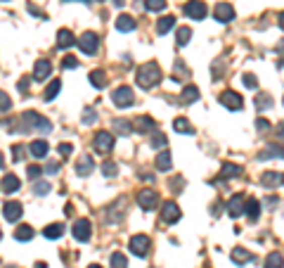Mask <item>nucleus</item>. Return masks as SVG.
<instances>
[{"mask_svg": "<svg viewBox=\"0 0 284 268\" xmlns=\"http://www.w3.org/2000/svg\"><path fill=\"white\" fill-rule=\"evenodd\" d=\"M43 171H45V169H40V166H29V178L33 181V178H38Z\"/></svg>", "mask_w": 284, "mask_h": 268, "instance_id": "nucleus-48", "label": "nucleus"}, {"mask_svg": "<svg viewBox=\"0 0 284 268\" xmlns=\"http://www.w3.org/2000/svg\"><path fill=\"white\" fill-rule=\"evenodd\" d=\"M242 81H244V86L251 88V90H254V88H258V79H256L254 74H244V76H242Z\"/></svg>", "mask_w": 284, "mask_h": 268, "instance_id": "nucleus-44", "label": "nucleus"}, {"mask_svg": "<svg viewBox=\"0 0 284 268\" xmlns=\"http://www.w3.org/2000/svg\"><path fill=\"white\" fill-rule=\"evenodd\" d=\"M100 3H104V0H100Z\"/></svg>", "mask_w": 284, "mask_h": 268, "instance_id": "nucleus-62", "label": "nucleus"}, {"mask_svg": "<svg viewBox=\"0 0 284 268\" xmlns=\"http://www.w3.org/2000/svg\"><path fill=\"white\" fill-rule=\"evenodd\" d=\"M277 135L284 140V121H282V124H277Z\"/></svg>", "mask_w": 284, "mask_h": 268, "instance_id": "nucleus-54", "label": "nucleus"}, {"mask_svg": "<svg viewBox=\"0 0 284 268\" xmlns=\"http://www.w3.org/2000/svg\"><path fill=\"white\" fill-rule=\"evenodd\" d=\"M145 8L149 12H161L166 10V0H145Z\"/></svg>", "mask_w": 284, "mask_h": 268, "instance_id": "nucleus-39", "label": "nucleus"}, {"mask_svg": "<svg viewBox=\"0 0 284 268\" xmlns=\"http://www.w3.org/2000/svg\"><path fill=\"white\" fill-rule=\"evenodd\" d=\"M265 268H284V256L279 252H270L265 256Z\"/></svg>", "mask_w": 284, "mask_h": 268, "instance_id": "nucleus-28", "label": "nucleus"}, {"mask_svg": "<svg viewBox=\"0 0 284 268\" xmlns=\"http://www.w3.org/2000/svg\"><path fill=\"white\" fill-rule=\"evenodd\" d=\"M22 121L29 128H33V131H40V133H50V131H52V124H50L45 117H40L38 112H24Z\"/></svg>", "mask_w": 284, "mask_h": 268, "instance_id": "nucleus-2", "label": "nucleus"}, {"mask_svg": "<svg viewBox=\"0 0 284 268\" xmlns=\"http://www.w3.org/2000/svg\"><path fill=\"white\" fill-rule=\"evenodd\" d=\"M218 100H220V104L223 107H228V110H232V112H237V110H242V97H239L235 90H223V93L218 95Z\"/></svg>", "mask_w": 284, "mask_h": 268, "instance_id": "nucleus-9", "label": "nucleus"}, {"mask_svg": "<svg viewBox=\"0 0 284 268\" xmlns=\"http://www.w3.org/2000/svg\"><path fill=\"white\" fill-rule=\"evenodd\" d=\"M152 147H154V150H161V147H166V135L156 133V131H154V135H152Z\"/></svg>", "mask_w": 284, "mask_h": 268, "instance_id": "nucleus-41", "label": "nucleus"}, {"mask_svg": "<svg viewBox=\"0 0 284 268\" xmlns=\"http://www.w3.org/2000/svg\"><path fill=\"white\" fill-rule=\"evenodd\" d=\"M156 169L159 171H171V152L161 150L156 154Z\"/></svg>", "mask_w": 284, "mask_h": 268, "instance_id": "nucleus-31", "label": "nucleus"}, {"mask_svg": "<svg viewBox=\"0 0 284 268\" xmlns=\"http://www.w3.org/2000/svg\"><path fill=\"white\" fill-rule=\"evenodd\" d=\"M22 213H24V209L19 202H5V204H3V216H5V221L17 223L22 219Z\"/></svg>", "mask_w": 284, "mask_h": 268, "instance_id": "nucleus-12", "label": "nucleus"}, {"mask_svg": "<svg viewBox=\"0 0 284 268\" xmlns=\"http://www.w3.org/2000/svg\"><path fill=\"white\" fill-rule=\"evenodd\" d=\"M111 3H114L116 8H121V5H123V3H126V0H111Z\"/></svg>", "mask_w": 284, "mask_h": 268, "instance_id": "nucleus-58", "label": "nucleus"}, {"mask_svg": "<svg viewBox=\"0 0 284 268\" xmlns=\"http://www.w3.org/2000/svg\"><path fill=\"white\" fill-rule=\"evenodd\" d=\"M183 100H185L187 104L194 102V100H199V88H197V86H187V88L183 90Z\"/></svg>", "mask_w": 284, "mask_h": 268, "instance_id": "nucleus-35", "label": "nucleus"}, {"mask_svg": "<svg viewBox=\"0 0 284 268\" xmlns=\"http://www.w3.org/2000/svg\"><path fill=\"white\" fill-rule=\"evenodd\" d=\"M17 190H19V178L12 176V174L3 176V192H5V195H12V192H17Z\"/></svg>", "mask_w": 284, "mask_h": 268, "instance_id": "nucleus-22", "label": "nucleus"}, {"mask_svg": "<svg viewBox=\"0 0 284 268\" xmlns=\"http://www.w3.org/2000/svg\"><path fill=\"white\" fill-rule=\"evenodd\" d=\"M111 268H128V259L121 252H114L111 254Z\"/></svg>", "mask_w": 284, "mask_h": 268, "instance_id": "nucleus-38", "label": "nucleus"}, {"mask_svg": "<svg viewBox=\"0 0 284 268\" xmlns=\"http://www.w3.org/2000/svg\"><path fill=\"white\" fill-rule=\"evenodd\" d=\"M3 3H8V0H3Z\"/></svg>", "mask_w": 284, "mask_h": 268, "instance_id": "nucleus-61", "label": "nucleus"}, {"mask_svg": "<svg viewBox=\"0 0 284 268\" xmlns=\"http://www.w3.org/2000/svg\"><path fill=\"white\" fill-rule=\"evenodd\" d=\"M135 26H138V22H135L131 15H119L116 17V29H119V31L128 33V31H133Z\"/></svg>", "mask_w": 284, "mask_h": 268, "instance_id": "nucleus-19", "label": "nucleus"}, {"mask_svg": "<svg viewBox=\"0 0 284 268\" xmlns=\"http://www.w3.org/2000/svg\"><path fill=\"white\" fill-rule=\"evenodd\" d=\"M220 174H223V178H235V176L242 174V169H239L237 164H230V162H225V164H223V171H220Z\"/></svg>", "mask_w": 284, "mask_h": 268, "instance_id": "nucleus-36", "label": "nucleus"}, {"mask_svg": "<svg viewBox=\"0 0 284 268\" xmlns=\"http://www.w3.org/2000/svg\"><path fill=\"white\" fill-rule=\"evenodd\" d=\"M71 233H74V237H76L78 242H88V240H90V235H92L90 221H88V219H78V221L74 223Z\"/></svg>", "mask_w": 284, "mask_h": 268, "instance_id": "nucleus-8", "label": "nucleus"}, {"mask_svg": "<svg viewBox=\"0 0 284 268\" xmlns=\"http://www.w3.org/2000/svg\"><path fill=\"white\" fill-rule=\"evenodd\" d=\"M0 97H3V114H8V110H10V97L5 93L0 95Z\"/></svg>", "mask_w": 284, "mask_h": 268, "instance_id": "nucleus-52", "label": "nucleus"}, {"mask_svg": "<svg viewBox=\"0 0 284 268\" xmlns=\"http://www.w3.org/2000/svg\"><path fill=\"white\" fill-rule=\"evenodd\" d=\"M258 159H261V162H265V159H284V147H279V145H268V147L258 154Z\"/></svg>", "mask_w": 284, "mask_h": 268, "instance_id": "nucleus-20", "label": "nucleus"}, {"mask_svg": "<svg viewBox=\"0 0 284 268\" xmlns=\"http://www.w3.org/2000/svg\"><path fill=\"white\" fill-rule=\"evenodd\" d=\"M29 12H31V15H36V17H43V12H40L36 5H31V3H29Z\"/></svg>", "mask_w": 284, "mask_h": 268, "instance_id": "nucleus-53", "label": "nucleus"}, {"mask_svg": "<svg viewBox=\"0 0 284 268\" xmlns=\"http://www.w3.org/2000/svg\"><path fill=\"white\" fill-rule=\"evenodd\" d=\"M88 268H102V266H97V263H92V266H88Z\"/></svg>", "mask_w": 284, "mask_h": 268, "instance_id": "nucleus-60", "label": "nucleus"}, {"mask_svg": "<svg viewBox=\"0 0 284 268\" xmlns=\"http://www.w3.org/2000/svg\"><path fill=\"white\" fill-rule=\"evenodd\" d=\"M102 176H107V178L116 176V164L114 162H104V164H102Z\"/></svg>", "mask_w": 284, "mask_h": 268, "instance_id": "nucleus-43", "label": "nucleus"}, {"mask_svg": "<svg viewBox=\"0 0 284 268\" xmlns=\"http://www.w3.org/2000/svg\"><path fill=\"white\" fill-rule=\"evenodd\" d=\"M173 128H176L178 133H185V135H192L194 133V128L190 126V121H187L185 117H178L176 121H173Z\"/></svg>", "mask_w": 284, "mask_h": 268, "instance_id": "nucleus-30", "label": "nucleus"}, {"mask_svg": "<svg viewBox=\"0 0 284 268\" xmlns=\"http://www.w3.org/2000/svg\"><path fill=\"white\" fill-rule=\"evenodd\" d=\"M111 100H114V104L119 107V110H128V107H133V102H135V95H133V88L128 86H119L111 93Z\"/></svg>", "mask_w": 284, "mask_h": 268, "instance_id": "nucleus-3", "label": "nucleus"}, {"mask_svg": "<svg viewBox=\"0 0 284 268\" xmlns=\"http://www.w3.org/2000/svg\"><path fill=\"white\" fill-rule=\"evenodd\" d=\"M190 36H192V29H187V26H183V29H178V45H187L190 43Z\"/></svg>", "mask_w": 284, "mask_h": 268, "instance_id": "nucleus-40", "label": "nucleus"}, {"mask_svg": "<svg viewBox=\"0 0 284 268\" xmlns=\"http://www.w3.org/2000/svg\"><path fill=\"white\" fill-rule=\"evenodd\" d=\"M92 166H95V162H92V157H83L81 162L76 164V174L78 176H88L92 171Z\"/></svg>", "mask_w": 284, "mask_h": 268, "instance_id": "nucleus-34", "label": "nucleus"}, {"mask_svg": "<svg viewBox=\"0 0 284 268\" xmlns=\"http://www.w3.org/2000/svg\"><path fill=\"white\" fill-rule=\"evenodd\" d=\"M60 88H62V81L52 79L50 81V86L45 88V93H43V100H45V102H52L54 97H57V93H60Z\"/></svg>", "mask_w": 284, "mask_h": 268, "instance_id": "nucleus-24", "label": "nucleus"}, {"mask_svg": "<svg viewBox=\"0 0 284 268\" xmlns=\"http://www.w3.org/2000/svg\"><path fill=\"white\" fill-rule=\"evenodd\" d=\"M12 152H15V154H12V157H15V162H22V159H24V147H22V145H15V147H12Z\"/></svg>", "mask_w": 284, "mask_h": 268, "instance_id": "nucleus-49", "label": "nucleus"}, {"mask_svg": "<svg viewBox=\"0 0 284 268\" xmlns=\"http://www.w3.org/2000/svg\"><path fill=\"white\" fill-rule=\"evenodd\" d=\"M261 183L265 188H277V185L284 183V176L279 174V171H265V174L261 176Z\"/></svg>", "mask_w": 284, "mask_h": 268, "instance_id": "nucleus-18", "label": "nucleus"}, {"mask_svg": "<svg viewBox=\"0 0 284 268\" xmlns=\"http://www.w3.org/2000/svg\"><path fill=\"white\" fill-rule=\"evenodd\" d=\"M71 152H74V147H71L69 142H62V145H60V154H62V157H69Z\"/></svg>", "mask_w": 284, "mask_h": 268, "instance_id": "nucleus-47", "label": "nucleus"}, {"mask_svg": "<svg viewBox=\"0 0 284 268\" xmlns=\"http://www.w3.org/2000/svg\"><path fill=\"white\" fill-rule=\"evenodd\" d=\"M57 171H60V164H57V162H50V164L45 166V174H50V176L57 174Z\"/></svg>", "mask_w": 284, "mask_h": 268, "instance_id": "nucleus-50", "label": "nucleus"}, {"mask_svg": "<svg viewBox=\"0 0 284 268\" xmlns=\"http://www.w3.org/2000/svg\"><path fill=\"white\" fill-rule=\"evenodd\" d=\"M62 67H64V69H76V67H78V62H76V60H74V57H69V55H67V57H64V62H62Z\"/></svg>", "mask_w": 284, "mask_h": 268, "instance_id": "nucleus-46", "label": "nucleus"}, {"mask_svg": "<svg viewBox=\"0 0 284 268\" xmlns=\"http://www.w3.org/2000/svg\"><path fill=\"white\" fill-rule=\"evenodd\" d=\"M26 88H29V81H26V79L19 81V90H26Z\"/></svg>", "mask_w": 284, "mask_h": 268, "instance_id": "nucleus-56", "label": "nucleus"}, {"mask_svg": "<svg viewBox=\"0 0 284 268\" xmlns=\"http://www.w3.org/2000/svg\"><path fill=\"white\" fill-rule=\"evenodd\" d=\"M97 45H100V38H97V33H92V31H85L78 38V47H81V52H85V55H95Z\"/></svg>", "mask_w": 284, "mask_h": 268, "instance_id": "nucleus-6", "label": "nucleus"}, {"mask_svg": "<svg viewBox=\"0 0 284 268\" xmlns=\"http://www.w3.org/2000/svg\"><path fill=\"white\" fill-rule=\"evenodd\" d=\"M29 152L33 154L36 159H43L47 157V152H50V147H47V140H33L29 145Z\"/></svg>", "mask_w": 284, "mask_h": 268, "instance_id": "nucleus-21", "label": "nucleus"}, {"mask_svg": "<svg viewBox=\"0 0 284 268\" xmlns=\"http://www.w3.org/2000/svg\"><path fill=\"white\" fill-rule=\"evenodd\" d=\"M206 3L204 0H187L185 3V15L190 17V19H204L206 17Z\"/></svg>", "mask_w": 284, "mask_h": 268, "instance_id": "nucleus-7", "label": "nucleus"}, {"mask_svg": "<svg viewBox=\"0 0 284 268\" xmlns=\"http://www.w3.org/2000/svg\"><path fill=\"white\" fill-rule=\"evenodd\" d=\"M111 147H114V135L109 133V131H100V133L95 135V150L97 152H111Z\"/></svg>", "mask_w": 284, "mask_h": 268, "instance_id": "nucleus-11", "label": "nucleus"}, {"mask_svg": "<svg viewBox=\"0 0 284 268\" xmlns=\"http://www.w3.org/2000/svg\"><path fill=\"white\" fill-rule=\"evenodd\" d=\"M173 26H176V17L166 15V17H161V19L156 22V31H159V33H168Z\"/></svg>", "mask_w": 284, "mask_h": 268, "instance_id": "nucleus-27", "label": "nucleus"}, {"mask_svg": "<svg viewBox=\"0 0 284 268\" xmlns=\"http://www.w3.org/2000/svg\"><path fill=\"white\" fill-rule=\"evenodd\" d=\"M161 221L163 223L180 221V206H178L176 202H163V206H161Z\"/></svg>", "mask_w": 284, "mask_h": 268, "instance_id": "nucleus-13", "label": "nucleus"}, {"mask_svg": "<svg viewBox=\"0 0 284 268\" xmlns=\"http://www.w3.org/2000/svg\"><path fill=\"white\" fill-rule=\"evenodd\" d=\"M50 74H52V64H50V60H38V62H36V67H33V79H36V81H45Z\"/></svg>", "mask_w": 284, "mask_h": 268, "instance_id": "nucleus-15", "label": "nucleus"}, {"mask_svg": "<svg viewBox=\"0 0 284 268\" xmlns=\"http://www.w3.org/2000/svg\"><path fill=\"white\" fill-rule=\"evenodd\" d=\"M277 52H282V55H284V40H279V45H277Z\"/></svg>", "mask_w": 284, "mask_h": 268, "instance_id": "nucleus-57", "label": "nucleus"}, {"mask_svg": "<svg viewBox=\"0 0 284 268\" xmlns=\"http://www.w3.org/2000/svg\"><path fill=\"white\" fill-rule=\"evenodd\" d=\"M36 268H45V263H43V261H38V263H36Z\"/></svg>", "mask_w": 284, "mask_h": 268, "instance_id": "nucleus-59", "label": "nucleus"}, {"mask_svg": "<svg viewBox=\"0 0 284 268\" xmlns=\"http://www.w3.org/2000/svg\"><path fill=\"white\" fill-rule=\"evenodd\" d=\"M246 216H249L251 221H256V219L261 216V202H258L256 197L246 199Z\"/></svg>", "mask_w": 284, "mask_h": 268, "instance_id": "nucleus-25", "label": "nucleus"}, {"mask_svg": "<svg viewBox=\"0 0 284 268\" xmlns=\"http://www.w3.org/2000/svg\"><path fill=\"white\" fill-rule=\"evenodd\" d=\"M228 213L232 219H239L242 213H246V204H244V197L242 195H232L230 202H228Z\"/></svg>", "mask_w": 284, "mask_h": 268, "instance_id": "nucleus-14", "label": "nucleus"}, {"mask_svg": "<svg viewBox=\"0 0 284 268\" xmlns=\"http://www.w3.org/2000/svg\"><path fill=\"white\" fill-rule=\"evenodd\" d=\"M138 204L145 209V211H152V209H156V204H159V195H156V190L152 188H145L138 192Z\"/></svg>", "mask_w": 284, "mask_h": 268, "instance_id": "nucleus-5", "label": "nucleus"}, {"mask_svg": "<svg viewBox=\"0 0 284 268\" xmlns=\"http://www.w3.org/2000/svg\"><path fill=\"white\" fill-rule=\"evenodd\" d=\"M114 131L119 135H131V133H135V128H133L131 121H123V119H116V121H114Z\"/></svg>", "mask_w": 284, "mask_h": 268, "instance_id": "nucleus-29", "label": "nucleus"}, {"mask_svg": "<svg viewBox=\"0 0 284 268\" xmlns=\"http://www.w3.org/2000/svg\"><path fill=\"white\" fill-rule=\"evenodd\" d=\"M213 17L220 24H230L232 19H235V8H232L230 3H218L213 10Z\"/></svg>", "mask_w": 284, "mask_h": 268, "instance_id": "nucleus-10", "label": "nucleus"}, {"mask_svg": "<svg viewBox=\"0 0 284 268\" xmlns=\"http://www.w3.org/2000/svg\"><path fill=\"white\" fill-rule=\"evenodd\" d=\"M95 121H97V112H95V110H85L83 112V124H85V126H92Z\"/></svg>", "mask_w": 284, "mask_h": 268, "instance_id": "nucleus-42", "label": "nucleus"}, {"mask_svg": "<svg viewBox=\"0 0 284 268\" xmlns=\"http://www.w3.org/2000/svg\"><path fill=\"white\" fill-rule=\"evenodd\" d=\"M232 261L237 263V266H242V263H249V261H256V256L251 252H246V249H242V247H237L235 252H232Z\"/></svg>", "mask_w": 284, "mask_h": 268, "instance_id": "nucleus-23", "label": "nucleus"}, {"mask_svg": "<svg viewBox=\"0 0 284 268\" xmlns=\"http://www.w3.org/2000/svg\"><path fill=\"white\" fill-rule=\"evenodd\" d=\"M128 247H131V252L135 254V256H147V254H149V247H152V240L147 235H133Z\"/></svg>", "mask_w": 284, "mask_h": 268, "instance_id": "nucleus-4", "label": "nucleus"}, {"mask_svg": "<svg viewBox=\"0 0 284 268\" xmlns=\"http://www.w3.org/2000/svg\"><path fill=\"white\" fill-rule=\"evenodd\" d=\"M270 104H272V97H270L268 93H261V95H256V110H258V112L268 110Z\"/></svg>", "mask_w": 284, "mask_h": 268, "instance_id": "nucleus-37", "label": "nucleus"}, {"mask_svg": "<svg viewBox=\"0 0 284 268\" xmlns=\"http://www.w3.org/2000/svg\"><path fill=\"white\" fill-rule=\"evenodd\" d=\"M90 83L95 88H104V86H107V74H104L102 69L90 71Z\"/></svg>", "mask_w": 284, "mask_h": 268, "instance_id": "nucleus-33", "label": "nucleus"}, {"mask_svg": "<svg viewBox=\"0 0 284 268\" xmlns=\"http://www.w3.org/2000/svg\"><path fill=\"white\" fill-rule=\"evenodd\" d=\"M50 190H52V188H50V183H36V185H33V192H36L38 197H40V195H47Z\"/></svg>", "mask_w": 284, "mask_h": 268, "instance_id": "nucleus-45", "label": "nucleus"}, {"mask_svg": "<svg viewBox=\"0 0 284 268\" xmlns=\"http://www.w3.org/2000/svg\"><path fill=\"white\" fill-rule=\"evenodd\" d=\"M277 24H279V29L284 31V12H279V19H277Z\"/></svg>", "mask_w": 284, "mask_h": 268, "instance_id": "nucleus-55", "label": "nucleus"}, {"mask_svg": "<svg viewBox=\"0 0 284 268\" xmlns=\"http://www.w3.org/2000/svg\"><path fill=\"white\" fill-rule=\"evenodd\" d=\"M256 128H258V131H268L270 124L265 121V119H256Z\"/></svg>", "mask_w": 284, "mask_h": 268, "instance_id": "nucleus-51", "label": "nucleus"}, {"mask_svg": "<svg viewBox=\"0 0 284 268\" xmlns=\"http://www.w3.org/2000/svg\"><path fill=\"white\" fill-rule=\"evenodd\" d=\"M133 128H135V133H154L156 124H154V119H149V117H138L133 121Z\"/></svg>", "mask_w": 284, "mask_h": 268, "instance_id": "nucleus-16", "label": "nucleus"}, {"mask_svg": "<svg viewBox=\"0 0 284 268\" xmlns=\"http://www.w3.org/2000/svg\"><path fill=\"white\" fill-rule=\"evenodd\" d=\"M135 81H138V86L145 88V90L154 88L156 83H159V81H161V69H159V64H156V62H145L138 69V76H135Z\"/></svg>", "mask_w": 284, "mask_h": 268, "instance_id": "nucleus-1", "label": "nucleus"}, {"mask_svg": "<svg viewBox=\"0 0 284 268\" xmlns=\"http://www.w3.org/2000/svg\"><path fill=\"white\" fill-rule=\"evenodd\" d=\"M43 235H45L47 240H60V237L64 235V226H62V223H50V226L43 230Z\"/></svg>", "mask_w": 284, "mask_h": 268, "instance_id": "nucleus-26", "label": "nucleus"}, {"mask_svg": "<svg viewBox=\"0 0 284 268\" xmlns=\"http://www.w3.org/2000/svg\"><path fill=\"white\" fill-rule=\"evenodd\" d=\"M78 40L74 38V33L69 31V29H60L57 31V47L60 50H67V47H71V45H76Z\"/></svg>", "mask_w": 284, "mask_h": 268, "instance_id": "nucleus-17", "label": "nucleus"}, {"mask_svg": "<svg viewBox=\"0 0 284 268\" xmlns=\"http://www.w3.org/2000/svg\"><path fill=\"white\" fill-rule=\"evenodd\" d=\"M31 237H33V228H31V226H19V228L15 230L17 242H29Z\"/></svg>", "mask_w": 284, "mask_h": 268, "instance_id": "nucleus-32", "label": "nucleus"}]
</instances>
